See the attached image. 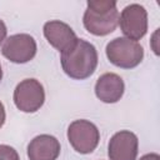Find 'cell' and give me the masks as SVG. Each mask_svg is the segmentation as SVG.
<instances>
[{"instance_id":"1","label":"cell","mask_w":160,"mask_h":160,"mask_svg":"<svg viewBox=\"0 0 160 160\" xmlns=\"http://www.w3.org/2000/svg\"><path fill=\"white\" fill-rule=\"evenodd\" d=\"M61 66L64 72L75 80L90 78L98 66V51L92 44L82 39L61 52Z\"/></svg>"},{"instance_id":"2","label":"cell","mask_w":160,"mask_h":160,"mask_svg":"<svg viewBox=\"0 0 160 160\" xmlns=\"http://www.w3.org/2000/svg\"><path fill=\"white\" fill-rule=\"evenodd\" d=\"M82 22L85 29L95 36H105L112 32L119 24L116 1L89 0Z\"/></svg>"},{"instance_id":"3","label":"cell","mask_w":160,"mask_h":160,"mask_svg":"<svg viewBox=\"0 0 160 160\" xmlns=\"http://www.w3.org/2000/svg\"><path fill=\"white\" fill-rule=\"evenodd\" d=\"M106 56L109 61L121 69H132L138 66L144 58L142 46L128 38H116L106 45Z\"/></svg>"},{"instance_id":"4","label":"cell","mask_w":160,"mask_h":160,"mask_svg":"<svg viewBox=\"0 0 160 160\" xmlns=\"http://www.w3.org/2000/svg\"><path fill=\"white\" fill-rule=\"evenodd\" d=\"M68 140L79 154L92 152L100 140V132L95 124L89 120H75L68 128Z\"/></svg>"},{"instance_id":"5","label":"cell","mask_w":160,"mask_h":160,"mask_svg":"<svg viewBox=\"0 0 160 160\" xmlns=\"http://www.w3.org/2000/svg\"><path fill=\"white\" fill-rule=\"evenodd\" d=\"M44 86L36 79H25L14 90V102L20 111L35 112L44 105Z\"/></svg>"},{"instance_id":"6","label":"cell","mask_w":160,"mask_h":160,"mask_svg":"<svg viewBox=\"0 0 160 160\" xmlns=\"http://www.w3.org/2000/svg\"><path fill=\"white\" fill-rule=\"evenodd\" d=\"M119 25L128 39L140 40L148 31V12L145 8L139 4L125 6L119 16Z\"/></svg>"},{"instance_id":"7","label":"cell","mask_w":160,"mask_h":160,"mask_svg":"<svg viewBox=\"0 0 160 160\" xmlns=\"http://www.w3.org/2000/svg\"><path fill=\"white\" fill-rule=\"evenodd\" d=\"M2 55L15 64H25L36 55V41L29 34H15L5 39Z\"/></svg>"},{"instance_id":"8","label":"cell","mask_w":160,"mask_h":160,"mask_svg":"<svg viewBox=\"0 0 160 160\" xmlns=\"http://www.w3.org/2000/svg\"><path fill=\"white\" fill-rule=\"evenodd\" d=\"M138 148V136L129 130H121L110 139L108 155L110 160H136Z\"/></svg>"},{"instance_id":"9","label":"cell","mask_w":160,"mask_h":160,"mask_svg":"<svg viewBox=\"0 0 160 160\" xmlns=\"http://www.w3.org/2000/svg\"><path fill=\"white\" fill-rule=\"evenodd\" d=\"M44 36L48 42L60 52L70 49L78 40L74 30L60 20H51L44 25Z\"/></svg>"},{"instance_id":"10","label":"cell","mask_w":160,"mask_h":160,"mask_svg":"<svg viewBox=\"0 0 160 160\" xmlns=\"http://www.w3.org/2000/svg\"><path fill=\"white\" fill-rule=\"evenodd\" d=\"M125 85L122 79L114 72L102 74L95 84V95L106 104L118 102L124 95Z\"/></svg>"},{"instance_id":"11","label":"cell","mask_w":160,"mask_h":160,"mask_svg":"<svg viewBox=\"0 0 160 160\" xmlns=\"http://www.w3.org/2000/svg\"><path fill=\"white\" fill-rule=\"evenodd\" d=\"M60 155L59 140L49 134L35 136L28 145L29 160H56Z\"/></svg>"},{"instance_id":"12","label":"cell","mask_w":160,"mask_h":160,"mask_svg":"<svg viewBox=\"0 0 160 160\" xmlns=\"http://www.w3.org/2000/svg\"><path fill=\"white\" fill-rule=\"evenodd\" d=\"M0 160H20L18 151L9 145H0Z\"/></svg>"},{"instance_id":"13","label":"cell","mask_w":160,"mask_h":160,"mask_svg":"<svg viewBox=\"0 0 160 160\" xmlns=\"http://www.w3.org/2000/svg\"><path fill=\"white\" fill-rule=\"evenodd\" d=\"M6 32H8V30H6V25H5L4 21L0 19V44L5 40V38H6Z\"/></svg>"},{"instance_id":"14","label":"cell","mask_w":160,"mask_h":160,"mask_svg":"<svg viewBox=\"0 0 160 160\" xmlns=\"http://www.w3.org/2000/svg\"><path fill=\"white\" fill-rule=\"evenodd\" d=\"M140 160H160V156L156 152H150V154H146V155L141 156Z\"/></svg>"},{"instance_id":"15","label":"cell","mask_w":160,"mask_h":160,"mask_svg":"<svg viewBox=\"0 0 160 160\" xmlns=\"http://www.w3.org/2000/svg\"><path fill=\"white\" fill-rule=\"evenodd\" d=\"M5 118H6V115H5V108H4V104L0 101V128L4 125Z\"/></svg>"},{"instance_id":"16","label":"cell","mask_w":160,"mask_h":160,"mask_svg":"<svg viewBox=\"0 0 160 160\" xmlns=\"http://www.w3.org/2000/svg\"><path fill=\"white\" fill-rule=\"evenodd\" d=\"M2 79V70H1V65H0V80Z\"/></svg>"}]
</instances>
